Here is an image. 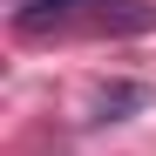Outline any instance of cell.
I'll use <instances>...</instances> for the list:
<instances>
[{
  "label": "cell",
  "mask_w": 156,
  "mask_h": 156,
  "mask_svg": "<svg viewBox=\"0 0 156 156\" xmlns=\"http://www.w3.org/2000/svg\"><path fill=\"white\" fill-rule=\"evenodd\" d=\"M143 102H149L143 82H115V88H102V95H95V115H88V122H122L129 109H143Z\"/></svg>",
  "instance_id": "obj_1"
},
{
  "label": "cell",
  "mask_w": 156,
  "mask_h": 156,
  "mask_svg": "<svg viewBox=\"0 0 156 156\" xmlns=\"http://www.w3.org/2000/svg\"><path fill=\"white\" fill-rule=\"evenodd\" d=\"M7 7H14L20 27H41L48 14H75V7H88V0H7Z\"/></svg>",
  "instance_id": "obj_2"
}]
</instances>
